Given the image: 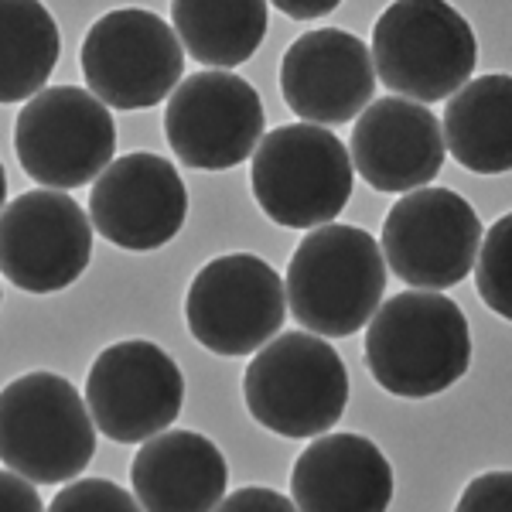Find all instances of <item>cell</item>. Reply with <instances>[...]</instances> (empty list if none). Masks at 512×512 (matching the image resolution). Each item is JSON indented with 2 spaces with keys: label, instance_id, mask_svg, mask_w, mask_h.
I'll return each instance as SVG.
<instances>
[{
  "label": "cell",
  "instance_id": "6da1fadb",
  "mask_svg": "<svg viewBox=\"0 0 512 512\" xmlns=\"http://www.w3.org/2000/svg\"><path fill=\"white\" fill-rule=\"evenodd\" d=\"M472 366V332L444 294H396L366 328V369L386 393L427 400L451 390Z\"/></svg>",
  "mask_w": 512,
  "mask_h": 512
},
{
  "label": "cell",
  "instance_id": "7a4b0ae2",
  "mask_svg": "<svg viewBox=\"0 0 512 512\" xmlns=\"http://www.w3.org/2000/svg\"><path fill=\"white\" fill-rule=\"evenodd\" d=\"M287 304L311 335L349 338L383 308L386 256L359 226H321L301 239L287 267Z\"/></svg>",
  "mask_w": 512,
  "mask_h": 512
},
{
  "label": "cell",
  "instance_id": "3957f363",
  "mask_svg": "<svg viewBox=\"0 0 512 512\" xmlns=\"http://www.w3.org/2000/svg\"><path fill=\"white\" fill-rule=\"evenodd\" d=\"M96 420L59 373H28L4 386L0 454L7 472L35 485L76 482L96 451Z\"/></svg>",
  "mask_w": 512,
  "mask_h": 512
},
{
  "label": "cell",
  "instance_id": "277c9868",
  "mask_svg": "<svg viewBox=\"0 0 512 512\" xmlns=\"http://www.w3.org/2000/svg\"><path fill=\"white\" fill-rule=\"evenodd\" d=\"M246 410L280 437H321L349 403L345 362L321 335L284 332L253 355L243 376Z\"/></svg>",
  "mask_w": 512,
  "mask_h": 512
},
{
  "label": "cell",
  "instance_id": "5b68a950",
  "mask_svg": "<svg viewBox=\"0 0 512 512\" xmlns=\"http://www.w3.org/2000/svg\"><path fill=\"white\" fill-rule=\"evenodd\" d=\"M376 76L410 103H441L468 86L478 62L472 24L444 0H400L373 28Z\"/></svg>",
  "mask_w": 512,
  "mask_h": 512
},
{
  "label": "cell",
  "instance_id": "8992f818",
  "mask_svg": "<svg viewBox=\"0 0 512 512\" xmlns=\"http://www.w3.org/2000/svg\"><path fill=\"white\" fill-rule=\"evenodd\" d=\"M349 147L315 123H284L260 140L250 164L253 198L287 229H321L352 198Z\"/></svg>",
  "mask_w": 512,
  "mask_h": 512
},
{
  "label": "cell",
  "instance_id": "52a82bcc",
  "mask_svg": "<svg viewBox=\"0 0 512 512\" xmlns=\"http://www.w3.org/2000/svg\"><path fill=\"white\" fill-rule=\"evenodd\" d=\"M14 151L24 175L52 192L89 185L110 168L117 151L110 106L89 89L48 86L24 103L14 127Z\"/></svg>",
  "mask_w": 512,
  "mask_h": 512
},
{
  "label": "cell",
  "instance_id": "ba28073f",
  "mask_svg": "<svg viewBox=\"0 0 512 512\" xmlns=\"http://www.w3.org/2000/svg\"><path fill=\"white\" fill-rule=\"evenodd\" d=\"M185 72V45L158 14L120 7L93 21L82 41V76L99 103L147 110L175 96Z\"/></svg>",
  "mask_w": 512,
  "mask_h": 512
},
{
  "label": "cell",
  "instance_id": "9c48e42d",
  "mask_svg": "<svg viewBox=\"0 0 512 512\" xmlns=\"http://www.w3.org/2000/svg\"><path fill=\"white\" fill-rule=\"evenodd\" d=\"M287 318V284L253 253L216 256L195 274L185 297V321L198 345L216 355L267 349Z\"/></svg>",
  "mask_w": 512,
  "mask_h": 512
},
{
  "label": "cell",
  "instance_id": "30bf717a",
  "mask_svg": "<svg viewBox=\"0 0 512 512\" xmlns=\"http://www.w3.org/2000/svg\"><path fill=\"white\" fill-rule=\"evenodd\" d=\"M482 222L451 188H420L403 195L383 222L386 267L414 291H448L475 270L482 253Z\"/></svg>",
  "mask_w": 512,
  "mask_h": 512
},
{
  "label": "cell",
  "instance_id": "8fae6325",
  "mask_svg": "<svg viewBox=\"0 0 512 512\" xmlns=\"http://www.w3.org/2000/svg\"><path fill=\"white\" fill-rule=\"evenodd\" d=\"M86 403L103 437L147 444L178 420L185 376L161 345L130 338L96 355L86 376Z\"/></svg>",
  "mask_w": 512,
  "mask_h": 512
},
{
  "label": "cell",
  "instance_id": "7c38bea8",
  "mask_svg": "<svg viewBox=\"0 0 512 512\" xmlns=\"http://www.w3.org/2000/svg\"><path fill=\"white\" fill-rule=\"evenodd\" d=\"M93 219L69 192L35 188L4 205L0 263L24 294H59L86 274Z\"/></svg>",
  "mask_w": 512,
  "mask_h": 512
},
{
  "label": "cell",
  "instance_id": "4fadbf2b",
  "mask_svg": "<svg viewBox=\"0 0 512 512\" xmlns=\"http://www.w3.org/2000/svg\"><path fill=\"white\" fill-rule=\"evenodd\" d=\"M171 151L195 171H226L256 154L263 137L260 93L233 72H195L164 110Z\"/></svg>",
  "mask_w": 512,
  "mask_h": 512
},
{
  "label": "cell",
  "instance_id": "5bb4252c",
  "mask_svg": "<svg viewBox=\"0 0 512 512\" xmlns=\"http://www.w3.org/2000/svg\"><path fill=\"white\" fill-rule=\"evenodd\" d=\"M188 216V192L168 158L137 151L117 158L93 181L89 219L103 239L120 250H161Z\"/></svg>",
  "mask_w": 512,
  "mask_h": 512
},
{
  "label": "cell",
  "instance_id": "9a60e30c",
  "mask_svg": "<svg viewBox=\"0 0 512 512\" xmlns=\"http://www.w3.org/2000/svg\"><path fill=\"white\" fill-rule=\"evenodd\" d=\"M373 93V48L342 28L308 31L280 59V96L304 123L335 127L359 120Z\"/></svg>",
  "mask_w": 512,
  "mask_h": 512
},
{
  "label": "cell",
  "instance_id": "2e32d148",
  "mask_svg": "<svg viewBox=\"0 0 512 512\" xmlns=\"http://www.w3.org/2000/svg\"><path fill=\"white\" fill-rule=\"evenodd\" d=\"M444 127L431 106L383 96L355 120L352 168L376 192H420L444 168Z\"/></svg>",
  "mask_w": 512,
  "mask_h": 512
},
{
  "label": "cell",
  "instance_id": "e0dca14e",
  "mask_svg": "<svg viewBox=\"0 0 512 512\" xmlns=\"http://www.w3.org/2000/svg\"><path fill=\"white\" fill-rule=\"evenodd\" d=\"M301 512H386L393 502V468L369 437L321 434L291 472Z\"/></svg>",
  "mask_w": 512,
  "mask_h": 512
},
{
  "label": "cell",
  "instance_id": "ac0fdd59",
  "mask_svg": "<svg viewBox=\"0 0 512 512\" xmlns=\"http://www.w3.org/2000/svg\"><path fill=\"white\" fill-rule=\"evenodd\" d=\"M229 468L209 437L164 431L140 444L130 485L144 512H216L226 499Z\"/></svg>",
  "mask_w": 512,
  "mask_h": 512
},
{
  "label": "cell",
  "instance_id": "d6986e66",
  "mask_svg": "<svg viewBox=\"0 0 512 512\" xmlns=\"http://www.w3.org/2000/svg\"><path fill=\"white\" fill-rule=\"evenodd\" d=\"M444 144L475 175L512 171V76H478L444 110Z\"/></svg>",
  "mask_w": 512,
  "mask_h": 512
},
{
  "label": "cell",
  "instance_id": "ffe728a7",
  "mask_svg": "<svg viewBox=\"0 0 512 512\" xmlns=\"http://www.w3.org/2000/svg\"><path fill=\"white\" fill-rule=\"evenodd\" d=\"M171 21L195 62L212 72L236 69L250 62L267 38L270 7L263 0H229V4H205V0H175Z\"/></svg>",
  "mask_w": 512,
  "mask_h": 512
},
{
  "label": "cell",
  "instance_id": "44dd1931",
  "mask_svg": "<svg viewBox=\"0 0 512 512\" xmlns=\"http://www.w3.org/2000/svg\"><path fill=\"white\" fill-rule=\"evenodd\" d=\"M62 52L59 24L35 0L0 4V99L24 103L45 93Z\"/></svg>",
  "mask_w": 512,
  "mask_h": 512
},
{
  "label": "cell",
  "instance_id": "7402d4cb",
  "mask_svg": "<svg viewBox=\"0 0 512 512\" xmlns=\"http://www.w3.org/2000/svg\"><path fill=\"white\" fill-rule=\"evenodd\" d=\"M475 287L485 308L512 321V212L502 216L482 239L475 263Z\"/></svg>",
  "mask_w": 512,
  "mask_h": 512
},
{
  "label": "cell",
  "instance_id": "603a6c76",
  "mask_svg": "<svg viewBox=\"0 0 512 512\" xmlns=\"http://www.w3.org/2000/svg\"><path fill=\"white\" fill-rule=\"evenodd\" d=\"M48 512H144L137 495L110 478H76L55 495Z\"/></svg>",
  "mask_w": 512,
  "mask_h": 512
},
{
  "label": "cell",
  "instance_id": "cb8c5ba5",
  "mask_svg": "<svg viewBox=\"0 0 512 512\" xmlns=\"http://www.w3.org/2000/svg\"><path fill=\"white\" fill-rule=\"evenodd\" d=\"M454 512H512V472H485L472 478Z\"/></svg>",
  "mask_w": 512,
  "mask_h": 512
},
{
  "label": "cell",
  "instance_id": "d4e9b609",
  "mask_svg": "<svg viewBox=\"0 0 512 512\" xmlns=\"http://www.w3.org/2000/svg\"><path fill=\"white\" fill-rule=\"evenodd\" d=\"M216 512H301V509H297L294 499H287V495L250 485V489H239L233 495H226Z\"/></svg>",
  "mask_w": 512,
  "mask_h": 512
},
{
  "label": "cell",
  "instance_id": "484cf974",
  "mask_svg": "<svg viewBox=\"0 0 512 512\" xmlns=\"http://www.w3.org/2000/svg\"><path fill=\"white\" fill-rule=\"evenodd\" d=\"M0 499H4V512H45L35 482L21 478L18 472H4V478H0Z\"/></svg>",
  "mask_w": 512,
  "mask_h": 512
},
{
  "label": "cell",
  "instance_id": "4316f807",
  "mask_svg": "<svg viewBox=\"0 0 512 512\" xmlns=\"http://www.w3.org/2000/svg\"><path fill=\"white\" fill-rule=\"evenodd\" d=\"M338 7V0H277L274 11L287 14V18L297 21H311V18H325Z\"/></svg>",
  "mask_w": 512,
  "mask_h": 512
}]
</instances>
